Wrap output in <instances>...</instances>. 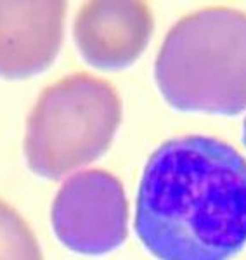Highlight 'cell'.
<instances>
[{
    "mask_svg": "<svg viewBox=\"0 0 246 260\" xmlns=\"http://www.w3.org/2000/svg\"><path fill=\"white\" fill-rule=\"evenodd\" d=\"M135 231L158 260H231L246 245V160L210 136L153 151L137 191Z\"/></svg>",
    "mask_w": 246,
    "mask_h": 260,
    "instance_id": "obj_1",
    "label": "cell"
},
{
    "mask_svg": "<svg viewBox=\"0 0 246 260\" xmlns=\"http://www.w3.org/2000/svg\"><path fill=\"white\" fill-rule=\"evenodd\" d=\"M166 103L179 111L234 116L246 110V14L208 7L168 31L154 64Z\"/></svg>",
    "mask_w": 246,
    "mask_h": 260,
    "instance_id": "obj_2",
    "label": "cell"
},
{
    "mask_svg": "<svg viewBox=\"0 0 246 260\" xmlns=\"http://www.w3.org/2000/svg\"><path fill=\"white\" fill-rule=\"evenodd\" d=\"M122 121V101L108 80L73 73L49 85L30 113L24 156L33 174L59 180L101 158Z\"/></svg>",
    "mask_w": 246,
    "mask_h": 260,
    "instance_id": "obj_3",
    "label": "cell"
},
{
    "mask_svg": "<svg viewBox=\"0 0 246 260\" xmlns=\"http://www.w3.org/2000/svg\"><path fill=\"white\" fill-rule=\"evenodd\" d=\"M51 220L57 240L75 253H110L128 236V201L122 182L106 170L73 175L57 191Z\"/></svg>",
    "mask_w": 246,
    "mask_h": 260,
    "instance_id": "obj_4",
    "label": "cell"
},
{
    "mask_svg": "<svg viewBox=\"0 0 246 260\" xmlns=\"http://www.w3.org/2000/svg\"><path fill=\"white\" fill-rule=\"evenodd\" d=\"M153 33V14L143 0H94L73 24L82 57L99 70H123L139 59Z\"/></svg>",
    "mask_w": 246,
    "mask_h": 260,
    "instance_id": "obj_5",
    "label": "cell"
},
{
    "mask_svg": "<svg viewBox=\"0 0 246 260\" xmlns=\"http://www.w3.org/2000/svg\"><path fill=\"white\" fill-rule=\"evenodd\" d=\"M66 2H0V77L30 78L57 57Z\"/></svg>",
    "mask_w": 246,
    "mask_h": 260,
    "instance_id": "obj_6",
    "label": "cell"
},
{
    "mask_svg": "<svg viewBox=\"0 0 246 260\" xmlns=\"http://www.w3.org/2000/svg\"><path fill=\"white\" fill-rule=\"evenodd\" d=\"M0 260H44L28 222L0 200Z\"/></svg>",
    "mask_w": 246,
    "mask_h": 260,
    "instance_id": "obj_7",
    "label": "cell"
},
{
    "mask_svg": "<svg viewBox=\"0 0 246 260\" xmlns=\"http://www.w3.org/2000/svg\"><path fill=\"white\" fill-rule=\"evenodd\" d=\"M243 142L246 146V118H244V123H243Z\"/></svg>",
    "mask_w": 246,
    "mask_h": 260,
    "instance_id": "obj_8",
    "label": "cell"
}]
</instances>
